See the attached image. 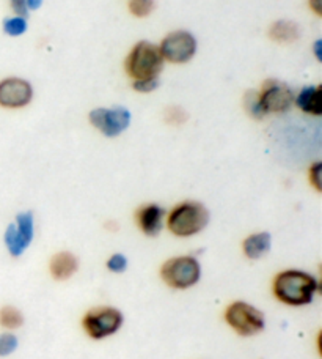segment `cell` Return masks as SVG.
Returning <instances> with one entry per match:
<instances>
[{"label": "cell", "mask_w": 322, "mask_h": 359, "mask_svg": "<svg viewBox=\"0 0 322 359\" xmlns=\"http://www.w3.org/2000/svg\"><path fill=\"white\" fill-rule=\"evenodd\" d=\"M319 288L312 274L299 269H286L274 278L272 290L275 298L288 306L310 304Z\"/></svg>", "instance_id": "cell-1"}, {"label": "cell", "mask_w": 322, "mask_h": 359, "mask_svg": "<svg viewBox=\"0 0 322 359\" xmlns=\"http://www.w3.org/2000/svg\"><path fill=\"white\" fill-rule=\"evenodd\" d=\"M209 222V211L200 202H183L176 205L167 217V227L176 236H192L202 232Z\"/></svg>", "instance_id": "cell-2"}, {"label": "cell", "mask_w": 322, "mask_h": 359, "mask_svg": "<svg viewBox=\"0 0 322 359\" xmlns=\"http://www.w3.org/2000/svg\"><path fill=\"white\" fill-rule=\"evenodd\" d=\"M164 68V57L156 44L150 41H139L129 53L125 62L126 73L135 79H151Z\"/></svg>", "instance_id": "cell-3"}, {"label": "cell", "mask_w": 322, "mask_h": 359, "mask_svg": "<svg viewBox=\"0 0 322 359\" xmlns=\"http://www.w3.org/2000/svg\"><path fill=\"white\" fill-rule=\"evenodd\" d=\"M202 276V266L190 255L173 257L160 266V278L167 285L178 290H186L197 284Z\"/></svg>", "instance_id": "cell-4"}, {"label": "cell", "mask_w": 322, "mask_h": 359, "mask_svg": "<svg viewBox=\"0 0 322 359\" xmlns=\"http://www.w3.org/2000/svg\"><path fill=\"white\" fill-rule=\"evenodd\" d=\"M123 325V313L115 307H93L82 318V326L87 334L99 341L117 332Z\"/></svg>", "instance_id": "cell-5"}, {"label": "cell", "mask_w": 322, "mask_h": 359, "mask_svg": "<svg viewBox=\"0 0 322 359\" xmlns=\"http://www.w3.org/2000/svg\"><path fill=\"white\" fill-rule=\"evenodd\" d=\"M225 322L239 336H255L264 330L266 320L255 306L236 301L225 311Z\"/></svg>", "instance_id": "cell-6"}, {"label": "cell", "mask_w": 322, "mask_h": 359, "mask_svg": "<svg viewBox=\"0 0 322 359\" xmlns=\"http://www.w3.org/2000/svg\"><path fill=\"white\" fill-rule=\"evenodd\" d=\"M90 123L107 137H117L131 123V112L126 107H98L90 112Z\"/></svg>", "instance_id": "cell-7"}, {"label": "cell", "mask_w": 322, "mask_h": 359, "mask_svg": "<svg viewBox=\"0 0 322 359\" xmlns=\"http://www.w3.org/2000/svg\"><path fill=\"white\" fill-rule=\"evenodd\" d=\"M159 50L164 60L172 63H186L197 53V40L188 30H176L164 38Z\"/></svg>", "instance_id": "cell-8"}, {"label": "cell", "mask_w": 322, "mask_h": 359, "mask_svg": "<svg viewBox=\"0 0 322 359\" xmlns=\"http://www.w3.org/2000/svg\"><path fill=\"white\" fill-rule=\"evenodd\" d=\"M4 238L6 249L13 257L22 255L34 240V215L30 211L18 215L16 222L6 227Z\"/></svg>", "instance_id": "cell-9"}, {"label": "cell", "mask_w": 322, "mask_h": 359, "mask_svg": "<svg viewBox=\"0 0 322 359\" xmlns=\"http://www.w3.org/2000/svg\"><path fill=\"white\" fill-rule=\"evenodd\" d=\"M294 93L286 84L280 81L269 79L262 84L260 92V102L264 114L286 112L294 102Z\"/></svg>", "instance_id": "cell-10"}, {"label": "cell", "mask_w": 322, "mask_h": 359, "mask_svg": "<svg viewBox=\"0 0 322 359\" xmlns=\"http://www.w3.org/2000/svg\"><path fill=\"white\" fill-rule=\"evenodd\" d=\"M34 98V88L27 81L8 78L0 82V106L6 109H19L27 106Z\"/></svg>", "instance_id": "cell-11"}, {"label": "cell", "mask_w": 322, "mask_h": 359, "mask_svg": "<svg viewBox=\"0 0 322 359\" xmlns=\"http://www.w3.org/2000/svg\"><path fill=\"white\" fill-rule=\"evenodd\" d=\"M165 211L162 207L156 203H148L140 207L135 213V221H137L139 229L148 236H156L162 230Z\"/></svg>", "instance_id": "cell-12"}, {"label": "cell", "mask_w": 322, "mask_h": 359, "mask_svg": "<svg viewBox=\"0 0 322 359\" xmlns=\"http://www.w3.org/2000/svg\"><path fill=\"white\" fill-rule=\"evenodd\" d=\"M79 268V260L71 252H59L50 259L49 271L55 280H68Z\"/></svg>", "instance_id": "cell-13"}, {"label": "cell", "mask_w": 322, "mask_h": 359, "mask_svg": "<svg viewBox=\"0 0 322 359\" xmlns=\"http://www.w3.org/2000/svg\"><path fill=\"white\" fill-rule=\"evenodd\" d=\"M295 104L299 109H302L305 114L312 115H321L322 114V90L321 86H310L304 87L298 95V98H294Z\"/></svg>", "instance_id": "cell-14"}, {"label": "cell", "mask_w": 322, "mask_h": 359, "mask_svg": "<svg viewBox=\"0 0 322 359\" xmlns=\"http://www.w3.org/2000/svg\"><path fill=\"white\" fill-rule=\"evenodd\" d=\"M270 241H272V240H270V235L267 232L250 235L242 243L244 254H246L247 257L252 259V260L261 259L262 255H266L269 252Z\"/></svg>", "instance_id": "cell-15"}, {"label": "cell", "mask_w": 322, "mask_h": 359, "mask_svg": "<svg viewBox=\"0 0 322 359\" xmlns=\"http://www.w3.org/2000/svg\"><path fill=\"white\" fill-rule=\"evenodd\" d=\"M269 35L276 43L288 44L299 40L300 29L299 25L293 21H276L272 24V27H270Z\"/></svg>", "instance_id": "cell-16"}, {"label": "cell", "mask_w": 322, "mask_h": 359, "mask_svg": "<svg viewBox=\"0 0 322 359\" xmlns=\"http://www.w3.org/2000/svg\"><path fill=\"white\" fill-rule=\"evenodd\" d=\"M24 323V316L19 309L13 306H4L0 309V326L6 330H18L21 328Z\"/></svg>", "instance_id": "cell-17"}, {"label": "cell", "mask_w": 322, "mask_h": 359, "mask_svg": "<svg viewBox=\"0 0 322 359\" xmlns=\"http://www.w3.org/2000/svg\"><path fill=\"white\" fill-rule=\"evenodd\" d=\"M244 106H246V111L256 120H260L264 117V115H266L264 114L261 102H260V92H256V90H248V92L246 93V98H244Z\"/></svg>", "instance_id": "cell-18"}, {"label": "cell", "mask_w": 322, "mask_h": 359, "mask_svg": "<svg viewBox=\"0 0 322 359\" xmlns=\"http://www.w3.org/2000/svg\"><path fill=\"white\" fill-rule=\"evenodd\" d=\"M4 32L10 36H19L27 32V21L22 16L8 18L4 21Z\"/></svg>", "instance_id": "cell-19"}, {"label": "cell", "mask_w": 322, "mask_h": 359, "mask_svg": "<svg viewBox=\"0 0 322 359\" xmlns=\"http://www.w3.org/2000/svg\"><path fill=\"white\" fill-rule=\"evenodd\" d=\"M154 6H156V0H129V11L137 18L150 16Z\"/></svg>", "instance_id": "cell-20"}, {"label": "cell", "mask_w": 322, "mask_h": 359, "mask_svg": "<svg viewBox=\"0 0 322 359\" xmlns=\"http://www.w3.org/2000/svg\"><path fill=\"white\" fill-rule=\"evenodd\" d=\"M188 120V112L183 107L173 106L165 111V121L170 125H183Z\"/></svg>", "instance_id": "cell-21"}, {"label": "cell", "mask_w": 322, "mask_h": 359, "mask_svg": "<svg viewBox=\"0 0 322 359\" xmlns=\"http://www.w3.org/2000/svg\"><path fill=\"white\" fill-rule=\"evenodd\" d=\"M18 348V337L15 334H0V356H8Z\"/></svg>", "instance_id": "cell-22"}, {"label": "cell", "mask_w": 322, "mask_h": 359, "mask_svg": "<svg viewBox=\"0 0 322 359\" xmlns=\"http://www.w3.org/2000/svg\"><path fill=\"white\" fill-rule=\"evenodd\" d=\"M135 92L140 93H150L154 92L159 87V81L158 78H151V79H135L132 84Z\"/></svg>", "instance_id": "cell-23"}, {"label": "cell", "mask_w": 322, "mask_h": 359, "mask_svg": "<svg viewBox=\"0 0 322 359\" xmlns=\"http://www.w3.org/2000/svg\"><path fill=\"white\" fill-rule=\"evenodd\" d=\"M107 268L112 273H123L127 268V259L123 254H113L111 259L107 260Z\"/></svg>", "instance_id": "cell-24"}, {"label": "cell", "mask_w": 322, "mask_h": 359, "mask_svg": "<svg viewBox=\"0 0 322 359\" xmlns=\"http://www.w3.org/2000/svg\"><path fill=\"white\" fill-rule=\"evenodd\" d=\"M321 163L313 164L310 168V183L314 186V189L321 191Z\"/></svg>", "instance_id": "cell-25"}, {"label": "cell", "mask_w": 322, "mask_h": 359, "mask_svg": "<svg viewBox=\"0 0 322 359\" xmlns=\"http://www.w3.org/2000/svg\"><path fill=\"white\" fill-rule=\"evenodd\" d=\"M10 2H11L13 11H15L18 16L27 18L29 10H27V5H25V0H10Z\"/></svg>", "instance_id": "cell-26"}, {"label": "cell", "mask_w": 322, "mask_h": 359, "mask_svg": "<svg viewBox=\"0 0 322 359\" xmlns=\"http://www.w3.org/2000/svg\"><path fill=\"white\" fill-rule=\"evenodd\" d=\"M25 5H27V10H38L41 8L43 0H25Z\"/></svg>", "instance_id": "cell-27"}, {"label": "cell", "mask_w": 322, "mask_h": 359, "mask_svg": "<svg viewBox=\"0 0 322 359\" xmlns=\"http://www.w3.org/2000/svg\"><path fill=\"white\" fill-rule=\"evenodd\" d=\"M310 8L316 13L318 16H321L322 15V6H321V0H310Z\"/></svg>", "instance_id": "cell-28"}, {"label": "cell", "mask_w": 322, "mask_h": 359, "mask_svg": "<svg viewBox=\"0 0 322 359\" xmlns=\"http://www.w3.org/2000/svg\"><path fill=\"white\" fill-rule=\"evenodd\" d=\"M321 49H322V41L318 40L314 43V54H316V59L322 60V54H321Z\"/></svg>", "instance_id": "cell-29"}]
</instances>
